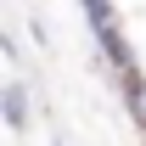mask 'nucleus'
<instances>
[{"label": "nucleus", "instance_id": "obj_1", "mask_svg": "<svg viewBox=\"0 0 146 146\" xmlns=\"http://www.w3.org/2000/svg\"><path fill=\"white\" fill-rule=\"evenodd\" d=\"M79 6H84V23H90V39H96V51H101V62L118 79L141 73V62H135V51H129V39H124V23L112 11V0H79Z\"/></svg>", "mask_w": 146, "mask_h": 146}, {"label": "nucleus", "instance_id": "obj_2", "mask_svg": "<svg viewBox=\"0 0 146 146\" xmlns=\"http://www.w3.org/2000/svg\"><path fill=\"white\" fill-rule=\"evenodd\" d=\"M0 118H6L11 135H23V129L34 124V118H28V84H23V79H6V84H0Z\"/></svg>", "mask_w": 146, "mask_h": 146}, {"label": "nucleus", "instance_id": "obj_3", "mask_svg": "<svg viewBox=\"0 0 146 146\" xmlns=\"http://www.w3.org/2000/svg\"><path fill=\"white\" fill-rule=\"evenodd\" d=\"M118 90H124L129 112H135V124L146 129V73H129V79H118Z\"/></svg>", "mask_w": 146, "mask_h": 146}, {"label": "nucleus", "instance_id": "obj_4", "mask_svg": "<svg viewBox=\"0 0 146 146\" xmlns=\"http://www.w3.org/2000/svg\"><path fill=\"white\" fill-rule=\"evenodd\" d=\"M51 146H68V141H62V135H56V141H51Z\"/></svg>", "mask_w": 146, "mask_h": 146}]
</instances>
